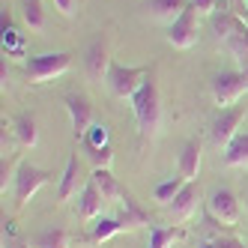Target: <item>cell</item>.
<instances>
[{"mask_svg": "<svg viewBox=\"0 0 248 248\" xmlns=\"http://www.w3.org/2000/svg\"><path fill=\"white\" fill-rule=\"evenodd\" d=\"M186 183H188V180H183L180 173H176V176H168V180H162V183H158V186L153 188V198H155L158 203H162V206H168V203L176 198V194H180V191L186 188Z\"/></svg>", "mask_w": 248, "mask_h": 248, "instance_id": "obj_23", "label": "cell"}, {"mask_svg": "<svg viewBox=\"0 0 248 248\" xmlns=\"http://www.w3.org/2000/svg\"><path fill=\"white\" fill-rule=\"evenodd\" d=\"M129 102H132V111H135V120H138L140 140H150L158 132V126H162V102H158V87H155L153 72L147 75V81L140 84V90Z\"/></svg>", "mask_w": 248, "mask_h": 248, "instance_id": "obj_1", "label": "cell"}, {"mask_svg": "<svg viewBox=\"0 0 248 248\" xmlns=\"http://www.w3.org/2000/svg\"><path fill=\"white\" fill-rule=\"evenodd\" d=\"M198 18H201V12L194 9L191 3L183 9V15L176 18L173 24H168V42L173 45V48H180V51H188V48H194L198 45V39H201V24H198Z\"/></svg>", "mask_w": 248, "mask_h": 248, "instance_id": "obj_6", "label": "cell"}, {"mask_svg": "<svg viewBox=\"0 0 248 248\" xmlns=\"http://www.w3.org/2000/svg\"><path fill=\"white\" fill-rule=\"evenodd\" d=\"M201 248H216V242H212V239H209V242H203Z\"/></svg>", "mask_w": 248, "mask_h": 248, "instance_id": "obj_32", "label": "cell"}, {"mask_svg": "<svg viewBox=\"0 0 248 248\" xmlns=\"http://www.w3.org/2000/svg\"><path fill=\"white\" fill-rule=\"evenodd\" d=\"M191 6L201 15H216L218 12V0H191Z\"/></svg>", "mask_w": 248, "mask_h": 248, "instance_id": "obj_29", "label": "cell"}, {"mask_svg": "<svg viewBox=\"0 0 248 248\" xmlns=\"http://www.w3.org/2000/svg\"><path fill=\"white\" fill-rule=\"evenodd\" d=\"M123 221L117 218V216H111V218H96V224H93V230H90V242L93 245H102V242H108V239H114L117 233H123Z\"/></svg>", "mask_w": 248, "mask_h": 248, "instance_id": "obj_21", "label": "cell"}, {"mask_svg": "<svg viewBox=\"0 0 248 248\" xmlns=\"http://www.w3.org/2000/svg\"><path fill=\"white\" fill-rule=\"evenodd\" d=\"M117 218L123 221V227L126 230H135V227H144V224H153L150 221V212L140 206L132 194L126 191V198H123L120 203H117Z\"/></svg>", "mask_w": 248, "mask_h": 248, "instance_id": "obj_14", "label": "cell"}, {"mask_svg": "<svg viewBox=\"0 0 248 248\" xmlns=\"http://www.w3.org/2000/svg\"><path fill=\"white\" fill-rule=\"evenodd\" d=\"M212 99H216L218 108H230V105H239V99L248 93V75L236 72V69H224L212 78L209 84Z\"/></svg>", "mask_w": 248, "mask_h": 248, "instance_id": "obj_5", "label": "cell"}, {"mask_svg": "<svg viewBox=\"0 0 248 248\" xmlns=\"http://www.w3.org/2000/svg\"><path fill=\"white\" fill-rule=\"evenodd\" d=\"M186 239V230L183 227H162V224H153L150 227V245L147 248H170L173 242Z\"/></svg>", "mask_w": 248, "mask_h": 248, "instance_id": "obj_22", "label": "cell"}, {"mask_svg": "<svg viewBox=\"0 0 248 248\" xmlns=\"http://www.w3.org/2000/svg\"><path fill=\"white\" fill-rule=\"evenodd\" d=\"M206 216L218 227L233 230L239 224V201H236V194L230 188H216L206 198Z\"/></svg>", "mask_w": 248, "mask_h": 248, "instance_id": "obj_7", "label": "cell"}, {"mask_svg": "<svg viewBox=\"0 0 248 248\" xmlns=\"http://www.w3.org/2000/svg\"><path fill=\"white\" fill-rule=\"evenodd\" d=\"M108 203L99 194V188L87 180L84 183V188H81V194H78V216L81 218H87V221H96V218H102V206Z\"/></svg>", "mask_w": 248, "mask_h": 248, "instance_id": "obj_16", "label": "cell"}, {"mask_svg": "<svg viewBox=\"0 0 248 248\" xmlns=\"http://www.w3.org/2000/svg\"><path fill=\"white\" fill-rule=\"evenodd\" d=\"M209 18H212V30H216V36H218L221 45H224L230 36H236L239 30L248 27L242 15H239V12H230V9H221V12H216V15H209Z\"/></svg>", "mask_w": 248, "mask_h": 248, "instance_id": "obj_15", "label": "cell"}, {"mask_svg": "<svg viewBox=\"0 0 248 248\" xmlns=\"http://www.w3.org/2000/svg\"><path fill=\"white\" fill-rule=\"evenodd\" d=\"M245 120V105H230V108H218V117L212 120V129L209 138L218 150H224L230 140L239 135V126Z\"/></svg>", "mask_w": 248, "mask_h": 248, "instance_id": "obj_8", "label": "cell"}, {"mask_svg": "<svg viewBox=\"0 0 248 248\" xmlns=\"http://www.w3.org/2000/svg\"><path fill=\"white\" fill-rule=\"evenodd\" d=\"M69 66H72V54L69 51H45V54H33L24 60V72H27L30 84H48V81L66 75Z\"/></svg>", "mask_w": 248, "mask_h": 248, "instance_id": "obj_2", "label": "cell"}, {"mask_svg": "<svg viewBox=\"0 0 248 248\" xmlns=\"http://www.w3.org/2000/svg\"><path fill=\"white\" fill-rule=\"evenodd\" d=\"M176 173L188 183H198V173H201V144L198 140H186L180 162H176Z\"/></svg>", "mask_w": 248, "mask_h": 248, "instance_id": "obj_17", "label": "cell"}, {"mask_svg": "<svg viewBox=\"0 0 248 248\" xmlns=\"http://www.w3.org/2000/svg\"><path fill=\"white\" fill-rule=\"evenodd\" d=\"M245 9H248V0H245Z\"/></svg>", "mask_w": 248, "mask_h": 248, "instance_id": "obj_33", "label": "cell"}, {"mask_svg": "<svg viewBox=\"0 0 248 248\" xmlns=\"http://www.w3.org/2000/svg\"><path fill=\"white\" fill-rule=\"evenodd\" d=\"M6 248H30V245H24V242H18V239H9Z\"/></svg>", "mask_w": 248, "mask_h": 248, "instance_id": "obj_31", "label": "cell"}, {"mask_svg": "<svg viewBox=\"0 0 248 248\" xmlns=\"http://www.w3.org/2000/svg\"><path fill=\"white\" fill-rule=\"evenodd\" d=\"M51 180H54V176H51V170H45V168H39V165L27 162V158H21L18 168H15V173H12V194H15V201H18V203H27L33 194H36L42 186H48Z\"/></svg>", "mask_w": 248, "mask_h": 248, "instance_id": "obj_4", "label": "cell"}, {"mask_svg": "<svg viewBox=\"0 0 248 248\" xmlns=\"http://www.w3.org/2000/svg\"><path fill=\"white\" fill-rule=\"evenodd\" d=\"M198 203H201V186L198 183H186V188L165 206V212L173 221H186V218H191L194 212H198Z\"/></svg>", "mask_w": 248, "mask_h": 248, "instance_id": "obj_10", "label": "cell"}, {"mask_svg": "<svg viewBox=\"0 0 248 248\" xmlns=\"http://www.w3.org/2000/svg\"><path fill=\"white\" fill-rule=\"evenodd\" d=\"M212 242H216V248H245V242L236 236H216Z\"/></svg>", "mask_w": 248, "mask_h": 248, "instance_id": "obj_30", "label": "cell"}, {"mask_svg": "<svg viewBox=\"0 0 248 248\" xmlns=\"http://www.w3.org/2000/svg\"><path fill=\"white\" fill-rule=\"evenodd\" d=\"M21 15H24V24L30 30H42L45 27V9H42V0H21Z\"/></svg>", "mask_w": 248, "mask_h": 248, "instance_id": "obj_25", "label": "cell"}, {"mask_svg": "<svg viewBox=\"0 0 248 248\" xmlns=\"http://www.w3.org/2000/svg\"><path fill=\"white\" fill-rule=\"evenodd\" d=\"M84 147V144H81ZM87 158L93 162V168H111L114 165V150L111 147H84Z\"/></svg>", "mask_w": 248, "mask_h": 248, "instance_id": "obj_27", "label": "cell"}, {"mask_svg": "<svg viewBox=\"0 0 248 248\" xmlns=\"http://www.w3.org/2000/svg\"><path fill=\"white\" fill-rule=\"evenodd\" d=\"M51 3H54V9L60 15H66V18H72L75 9H78V0H51Z\"/></svg>", "mask_w": 248, "mask_h": 248, "instance_id": "obj_28", "label": "cell"}, {"mask_svg": "<svg viewBox=\"0 0 248 248\" xmlns=\"http://www.w3.org/2000/svg\"><path fill=\"white\" fill-rule=\"evenodd\" d=\"M81 144L84 147H111L108 144V126H105V123H93L90 132L81 138Z\"/></svg>", "mask_w": 248, "mask_h": 248, "instance_id": "obj_26", "label": "cell"}, {"mask_svg": "<svg viewBox=\"0 0 248 248\" xmlns=\"http://www.w3.org/2000/svg\"><path fill=\"white\" fill-rule=\"evenodd\" d=\"M75 194H81V162H78V155H69L63 176H60V186H57V201L66 203V201H72Z\"/></svg>", "mask_w": 248, "mask_h": 248, "instance_id": "obj_13", "label": "cell"}, {"mask_svg": "<svg viewBox=\"0 0 248 248\" xmlns=\"http://www.w3.org/2000/svg\"><path fill=\"white\" fill-rule=\"evenodd\" d=\"M150 15L155 21H165V24H173L176 18L183 15V9L191 3V0H144Z\"/></svg>", "mask_w": 248, "mask_h": 248, "instance_id": "obj_18", "label": "cell"}, {"mask_svg": "<svg viewBox=\"0 0 248 248\" xmlns=\"http://www.w3.org/2000/svg\"><path fill=\"white\" fill-rule=\"evenodd\" d=\"M12 135L18 138V144H21V147H36V140H39L36 120H33L30 114L15 117V120H12Z\"/></svg>", "mask_w": 248, "mask_h": 248, "instance_id": "obj_20", "label": "cell"}, {"mask_svg": "<svg viewBox=\"0 0 248 248\" xmlns=\"http://www.w3.org/2000/svg\"><path fill=\"white\" fill-rule=\"evenodd\" d=\"M224 165L227 168H248V132H239L230 144L224 147Z\"/></svg>", "mask_w": 248, "mask_h": 248, "instance_id": "obj_19", "label": "cell"}, {"mask_svg": "<svg viewBox=\"0 0 248 248\" xmlns=\"http://www.w3.org/2000/svg\"><path fill=\"white\" fill-rule=\"evenodd\" d=\"M66 111H69V120H72L75 138L81 140L93 126V105L87 102V96H66Z\"/></svg>", "mask_w": 248, "mask_h": 248, "instance_id": "obj_11", "label": "cell"}, {"mask_svg": "<svg viewBox=\"0 0 248 248\" xmlns=\"http://www.w3.org/2000/svg\"><path fill=\"white\" fill-rule=\"evenodd\" d=\"M111 54H108V45H105L102 39L90 42L84 51V72L87 78H90L93 84H105V78H108V69H111Z\"/></svg>", "mask_w": 248, "mask_h": 248, "instance_id": "obj_9", "label": "cell"}, {"mask_svg": "<svg viewBox=\"0 0 248 248\" xmlns=\"http://www.w3.org/2000/svg\"><path fill=\"white\" fill-rule=\"evenodd\" d=\"M33 248H69V230L48 227V230H42V233H36Z\"/></svg>", "mask_w": 248, "mask_h": 248, "instance_id": "obj_24", "label": "cell"}, {"mask_svg": "<svg viewBox=\"0 0 248 248\" xmlns=\"http://www.w3.org/2000/svg\"><path fill=\"white\" fill-rule=\"evenodd\" d=\"M90 183L99 188V194L108 203H120L123 198H126V188L120 186V180L111 173V168H93V173H90Z\"/></svg>", "mask_w": 248, "mask_h": 248, "instance_id": "obj_12", "label": "cell"}, {"mask_svg": "<svg viewBox=\"0 0 248 248\" xmlns=\"http://www.w3.org/2000/svg\"><path fill=\"white\" fill-rule=\"evenodd\" d=\"M153 72V69L147 66H123V63H111L108 69V78H105V87L111 90V96L117 99H132L138 90H140V84L147 81V75Z\"/></svg>", "mask_w": 248, "mask_h": 248, "instance_id": "obj_3", "label": "cell"}]
</instances>
